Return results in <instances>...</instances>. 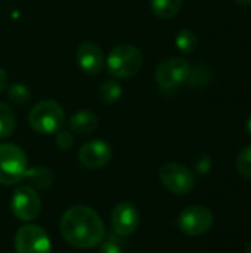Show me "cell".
<instances>
[{
  "label": "cell",
  "mask_w": 251,
  "mask_h": 253,
  "mask_svg": "<svg viewBox=\"0 0 251 253\" xmlns=\"http://www.w3.org/2000/svg\"><path fill=\"white\" fill-rule=\"evenodd\" d=\"M191 65L186 59L172 56L161 61L155 70V80L163 90H173L188 82Z\"/></svg>",
  "instance_id": "obj_5"
},
{
  "label": "cell",
  "mask_w": 251,
  "mask_h": 253,
  "mask_svg": "<svg viewBox=\"0 0 251 253\" xmlns=\"http://www.w3.org/2000/svg\"><path fill=\"white\" fill-rule=\"evenodd\" d=\"M246 253H251V243L247 246V249H246Z\"/></svg>",
  "instance_id": "obj_28"
},
{
  "label": "cell",
  "mask_w": 251,
  "mask_h": 253,
  "mask_svg": "<svg viewBox=\"0 0 251 253\" xmlns=\"http://www.w3.org/2000/svg\"><path fill=\"white\" fill-rule=\"evenodd\" d=\"M16 127V116L13 110L4 104L0 102V139L9 138Z\"/></svg>",
  "instance_id": "obj_17"
},
{
  "label": "cell",
  "mask_w": 251,
  "mask_h": 253,
  "mask_svg": "<svg viewBox=\"0 0 251 253\" xmlns=\"http://www.w3.org/2000/svg\"><path fill=\"white\" fill-rule=\"evenodd\" d=\"M213 213L209 208L192 205L185 208L179 215V228L183 234L198 237L206 234L213 225Z\"/></svg>",
  "instance_id": "obj_6"
},
{
  "label": "cell",
  "mask_w": 251,
  "mask_h": 253,
  "mask_svg": "<svg viewBox=\"0 0 251 253\" xmlns=\"http://www.w3.org/2000/svg\"><path fill=\"white\" fill-rule=\"evenodd\" d=\"M56 145L64 150V151H68L70 148H72L74 145V138L70 132L67 130H58L56 132Z\"/></svg>",
  "instance_id": "obj_22"
},
{
  "label": "cell",
  "mask_w": 251,
  "mask_h": 253,
  "mask_svg": "<svg viewBox=\"0 0 251 253\" xmlns=\"http://www.w3.org/2000/svg\"><path fill=\"white\" fill-rule=\"evenodd\" d=\"M161 184L173 194L182 196L189 193L195 185V176L183 165L179 163H166L160 168L158 172Z\"/></svg>",
  "instance_id": "obj_7"
},
{
  "label": "cell",
  "mask_w": 251,
  "mask_h": 253,
  "mask_svg": "<svg viewBox=\"0 0 251 253\" xmlns=\"http://www.w3.org/2000/svg\"><path fill=\"white\" fill-rule=\"evenodd\" d=\"M7 98L10 102H13L18 107L25 105L30 98H31V92L28 89V86L22 84V83H13L12 86H9L7 89Z\"/></svg>",
  "instance_id": "obj_20"
},
{
  "label": "cell",
  "mask_w": 251,
  "mask_h": 253,
  "mask_svg": "<svg viewBox=\"0 0 251 253\" xmlns=\"http://www.w3.org/2000/svg\"><path fill=\"white\" fill-rule=\"evenodd\" d=\"M77 62L78 67L90 76L99 74L104 68L105 64V58H104V52L102 49L92 42H84L78 46L77 49Z\"/></svg>",
  "instance_id": "obj_12"
},
{
  "label": "cell",
  "mask_w": 251,
  "mask_h": 253,
  "mask_svg": "<svg viewBox=\"0 0 251 253\" xmlns=\"http://www.w3.org/2000/svg\"><path fill=\"white\" fill-rule=\"evenodd\" d=\"M25 178L30 181V184L38 190H44L49 188L53 184V175L52 170L43 166H37L33 169H28L25 173Z\"/></svg>",
  "instance_id": "obj_14"
},
{
  "label": "cell",
  "mask_w": 251,
  "mask_h": 253,
  "mask_svg": "<svg viewBox=\"0 0 251 253\" xmlns=\"http://www.w3.org/2000/svg\"><path fill=\"white\" fill-rule=\"evenodd\" d=\"M152 12L161 19L176 16L182 9V0H151Z\"/></svg>",
  "instance_id": "obj_15"
},
{
  "label": "cell",
  "mask_w": 251,
  "mask_h": 253,
  "mask_svg": "<svg viewBox=\"0 0 251 253\" xmlns=\"http://www.w3.org/2000/svg\"><path fill=\"white\" fill-rule=\"evenodd\" d=\"M143 64L141 50L133 44H117L108 55V71L117 79H130L136 76Z\"/></svg>",
  "instance_id": "obj_2"
},
{
  "label": "cell",
  "mask_w": 251,
  "mask_h": 253,
  "mask_svg": "<svg viewBox=\"0 0 251 253\" xmlns=\"http://www.w3.org/2000/svg\"><path fill=\"white\" fill-rule=\"evenodd\" d=\"M12 213L24 222L36 219L41 211V202L36 190L30 185H21L15 188L10 200Z\"/></svg>",
  "instance_id": "obj_9"
},
{
  "label": "cell",
  "mask_w": 251,
  "mask_h": 253,
  "mask_svg": "<svg viewBox=\"0 0 251 253\" xmlns=\"http://www.w3.org/2000/svg\"><path fill=\"white\" fill-rule=\"evenodd\" d=\"M111 225L115 234L129 236L136 231L139 225V212L138 209L127 202L118 203L111 213Z\"/></svg>",
  "instance_id": "obj_11"
},
{
  "label": "cell",
  "mask_w": 251,
  "mask_h": 253,
  "mask_svg": "<svg viewBox=\"0 0 251 253\" xmlns=\"http://www.w3.org/2000/svg\"><path fill=\"white\" fill-rule=\"evenodd\" d=\"M59 230L65 242L77 249H92L105 237V225L99 213L83 205L72 206L64 213Z\"/></svg>",
  "instance_id": "obj_1"
},
{
  "label": "cell",
  "mask_w": 251,
  "mask_h": 253,
  "mask_svg": "<svg viewBox=\"0 0 251 253\" xmlns=\"http://www.w3.org/2000/svg\"><path fill=\"white\" fill-rule=\"evenodd\" d=\"M98 253H123V249H121V246L115 240L108 239L105 243H102V246H101V249H99Z\"/></svg>",
  "instance_id": "obj_24"
},
{
  "label": "cell",
  "mask_w": 251,
  "mask_h": 253,
  "mask_svg": "<svg viewBox=\"0 0 251 253\" xmlns=\"http://www.w3.org/2000/svg\"><path fill=\"white\" fill-rule=\"evenodd\" d=\"M194 166H195V170L201 175H206L210 169H212V160L207 154H198L195 157V162H194Z\"/></svg>",
  "instance_id": "obj_23"
},
{
  "label": "cell",
  "mask_w": 251,
  "mask_h": 253,
  "mask_svg": "<svg viewBox=\"0 0 251 253\" xmlns=\"http://www.w3.org/2000/svg\"><path fill=\"white\" fill-rule=\"evenodd\" d=\"M237 4H241V6H250L251 0H234Z\"/></svg>",
  "instance_id": "obj_26"
},
{
  "label": "cell",
  "mask_w": 251,
  "mask_h": 253,
  "mask_svg": "<svg viewBox=\"0 0 251 253\" xmlns=\"http://www.w3.org/2000/svg\"><path fill=\"white\" fill-rule=\"evenodd\" d=\"M237 169L243 178L251 182V145L243 148L237 156Z\"/></svg>",
  "instance_id": "obj_21"
},
{
  "label": "cell",
  "mask_w": 251,
  "mask_h": 253,
  "mask_svg": "<svg viewBox=\"0 0 251 253\" xmlns=\"http://www.w3.org/2000/svg\"><path fill=\"white\" fill-rule=\"evenodd\" d=\"M121 93H123V87L117 80H105L104 83H101L98 89V98L105 105H111L117 102L121 98Z\"/></svg>",
  "instance_id": "obj_16"
},
{
  "label": "cell",
  "mask_w": 251,
  "mask_h": 253,
  "mask_svg": "<svg viewBox=\"0 0 251 253\" xmlns=\"http://www.w3.org/2000/svg\"><path fill=\"white\" fill-rule=\"evenodd\" d=\"M7 84H9V77L6 74V71L0 68V92H3L7 87Z\"/></svg>",
  "instance_id": "obj_25"
},
{
  "label": "cell",
  "mask_w": 251,
  "mask_h": 253,
  "mask_svg": "<svg viewBox=\"0 0 251 253\" xmlns=\"http://www.w3.org/2000/svg\"><path fill=\"white\" fill-rule=\"evenodd\" d=\"M64 122H65V113L62 107L52 99H44L37 102L28 114L30 126L36 132L43 135L56 133L58 130H61Z\"/></svg>",
  "instance_id": "obj_3"
},
{
  "label": "cell",
  "mask_w": 251,
  "mask_h": 253,
  "mask_svg": "<svg viewBox=\"0 0 251 253\" xmlns=\"http://www.w3.org/2000/svg\"><path fill=\"white\" fill-rule=\"evenodd\" d=\"M175 43L182 53H192L198 46V36L194 30L183 28L176 34Z\"/></svg>",
  "instance_id": "obj_18"
},
{
  "label": "cell",
  "mask_w": 251,
  "mask_h": 253,
  "mask_svg": "<svg viewBox=\"0 0 251 253\" xmlns=\"http://www.w3.org/2000/svg\"><path fill=\"white\" fill-rule=\"evenodd\" d=\"M68 126L77 135H90L98 127V117L92 111L81 110L71 116V119L68 120Z\"/></svg>",
  "instance_id": "obj_13"
},
{
  "label": "cell",
  "mask_w": 251,
  "mask_h": 253,
  "mask_svg": "<svg viewBox=\"0 0 251 253\" xmlns=\"http://www.w3.org/2000/svg\"><path fill=\"white\" fill-rule=\"evenodd\" d=\"M111 157L112 150L109 144L102 139H92L81 145L78 151V160L87 169H101L109 163Z\"/></svg>",
  "instance_id": "obj_10"
},
{
  "label": "cell",
  "mask_w": 251,
  "mask_h": 253,
  "mask_svg": "<svg viewBox=\"0 0 251 253\" xmlns=\"http://www.w3.org/2000/svg\"><path fill=\"white\" fill-rule=\"evenodd\" d=\"M28 160L15 144H0V184L13 185L25 178Z\"/></svg>",
  "instance_id": "obj_4"
},
{
  "label": "cell",
  "mask_w": 251,
  "mask_h": 253,
  "mask_svg": "<svg viewBox=\"0 0 251 253\" xmlns=\"http://www.w3.org/2000/svg\"><path fill=\"white\" fill-rule=\"evenodd\" d=\"M246 129H247V133H249V136L251 138V116L249 117L247 123H246Z\"/></svg>",
  "instance_id": "obj_27"
},
{
  "label": "cell",
  "mask_w": 251,
  "mask_h": 253,
  "mask_svg": "<svg viewBox=\"0 0 251 253\" xmlns=\"http://www.w3.org/2000/svg\"><path fill=\"white\" fill-rule=\"evenodd\" d=\"M210 80H212V71L209 65H206L204 62H198L194 68H191L186 83L191 87H204L210 83Z\"/></svg>",
  "instance_id": "obj_19"
},
{
  "label": "cell",
  "mask_w": 251,
  "mask_h": 253,
  "mask_svg": "<svg viewBox=\"0 0 251 253\" xmlns=\"http://www.w3.org/2000/svg\"><path fill=\"white\" fill-rule=\"evenodd\" d=\"M15 251L16 253H52V245L41 227L27 224L15 234Z\"/></svg>",
  "instance_id": "obj_8"
}]
</instances>
